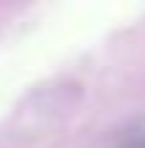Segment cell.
Returning a JSON list of instances; mask_svg holds the SVG:
<instances>
[{"mask_svg":"<svg viewBox=\"0 0 145 148\" xmlns=\"http://www.w3.org/2000/svg\"><path fill=\"white\" fill-rule=\"evenodd\" d=\"M118 148H145V134H142V132L129 134V137L120 140V145H118Z\"/></svg>","mask_w":145,"mask_h":148,"instance_id":"1","label":"cell"}]
</instances>
